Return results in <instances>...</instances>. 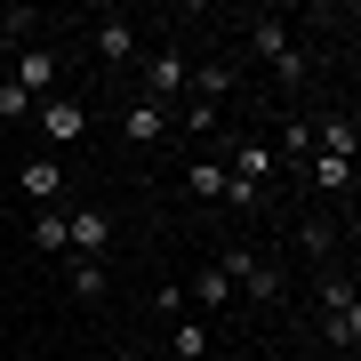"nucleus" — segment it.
<instances>
[{
	"mask_svg": "<svg viewBox=\"0 0 361 361\" xmlns=\"http://www.w3.org/2000/svg\"><path fill=\"white\" fill-rule=\"evenodd\" d=\"M121 137H129V145H161V137H169V104L137 97L129 113H121Z\"/></svg>",
	"mask_w": 361,
	"mask_h": 361,
	"instance_id": "9d476101",
	"label": "nucleus"
},
{
	"mask_svg": "<svg viewBox=\"0 0 361 361\" xmlns=\"http://www.w3.org/2000/svg\"><path fill=\"white\" fill-rule=\"evenodd\" d=\"M113 361H145V353H129V345H121V353H113Z\"/></svg>",
	"mask_w": 361,
	"mask_h": 361,
	"instance_id": "4be33fe9",
	"label": "nucleus"
},
{
	"mask_svg": "<svg viewBox=\"0 0 361 361\" xmlns=\"http://www.w3.org/2000/svg\"><path fill=\"white\" fill-rule=\"evenodd\" d=\"M97 56H104V65H129V56H137V25H129V16H97Z\"/></svg>",
	"mask_w": 361,
	"mask_h": 361,
	"instance_id": "9b49d317",
	"label": "nucleus"
},
{
	"mask_svg": "<svg viewBox=\"0 0 361 361\" xmlns=\"http://www.w3.org/2000/svg\"><path fill=\"white\" fill-rule=\"evenodd\" d=\"M313 145H322L329 161H353V113H329L322 129H313Z\"/></svg>",
	"mask_w": 361,
	"mask_h": 361,
	"instance_id": "2eb2a0df",
	"label": "nucleus"
},
{
	"mask_svg": "<svg viewBox=\"0 0 361 361\" xmlns=\"http://www.w3.org/2000/svg\"><path fill=\"white\" fill-rule=\"evenodd\" d=\"M113 249V217L104 209H73L65 217V257H104Z\"/></svg>",
	"mask_w": 361,
	"mask_h": 361,
	"instance_id": "39448f33",
	"label": "nucleus"
},
{
	"mask_svg": "<svg viewBox=\"0 0 361 361\" xmlns=\"http://www.w3.org/2000/svg\"><path fill=\"white\" fill-rule=\"evenodd\" d=\"M281 161H313V121H289L281 129Z\"/></svg>",
	"mask_w": 361,
	"mask_h": 361,
	"instance_id": "aec40b11",
	"label": "nucleus"
},
{
	"mask_svg": "<svg viewBox=\"0 0 361 361\" xmlns=\"http://www.w3.org/2000/svg\"><path fill=\"white\" fill-rule=\"evenodd\" d=\"M56 193H65V161H56V153H32L25 161V201L32 209H56Z\"/></svg>",
	"mask_w": 361,
	"mask_h": 361,
	"instance_id": "0eeeda50",
	"label": "nucleus"
},
{
	"mask_svg": "<svg viewBox=\"0 0 361 361\" xmlns=\"http://www.w3.org/2000/svg\"><path fill=\"white\" fill-rule=\"evenodd\" d=\"M177 129H185V137H209V129H217V104H201V97H185V113H177Z\"/></svg>",
	"mask_w": 361,
	"mask_h": 361,
	"instance_id": "6ab92c4d",
	"label": "nucleus"
},
{
	"mask_svg": "<svg viewBox=\"0 0 361 361\" xmlns=\"http://www.w3.org/2000/svg\"><path fill=\"white\" fill-rule=\"evenodd\" d=\"M56 73H65V65H56V49H25V56H16V89H25V97H49L56 89Z\"/></svg>",
	"mask_w": 361,
	"mask_h": 361,
	"instance_id": "6e6552de",
	"label": "nucleus"
},
{
	"mask_svg": "<svg viewBox=\"0 0 361 361\" xmlns=\"http://www.w3.org/2000/svg\"><path fill=\"white\" fill-rule=\"evenodd\" d=\"M185 193L193 201H225V161H193L185 169Z\"/></svg>",
	"mask_w": 361,
	"mask_h": 361,
	"instance_id": "dca6fc26",
	"label": "nucleus"
},
{
	"mask_svg": "<svg viewBox=\"0 0 361 361\" xmlns=\"http://www.w3.org/2000/svg\"><path fill=\"white\" fill-rule=\"evenodd\" d=\"M65 281H73L80 305H97V297L113 289V273H104V257H73V265H65Z\"/></svg>",
	"mask_w": 361,
	"mask_h": 361,
	"instance_id": "4468645a",
	"label": "nucleus"
},
{
	"mask_svg": "<svg viewBox=\"0 0 361 361\" xmlns=\"http://www.w3.org/2000/svg\"><path fill=\"white\" fill-rule=\"evenodd\" d=\"M40 137L49 145H80L89 137V104L80 97H40Z\"/></svg>",
	"mask_w": 361,
	"mask_h": 361,
	"instance_id": "20e7f679",
	"label": "nucleus"
},
{
	"mask_svg": "<svg viewBox=\"0 0 361 361\" xmlns=\"http://www.w3.org/2000/svg\"><path fill=\"white\" fill-rule=\"evenodd\" d=\"M209 353V322L201 313H177V329H169V361H201Z\"/></svg>",
	"mask_w": 361,
	"mask_h": 361,
	"instance_id": "ddd939ff",
	"label": "nucleus"
},
{
	"mask_svg": "<svg viewBox=\"0 0 361 361\" xmlns=\"http://www.w3.org/2000/svg\"><path fill=\"white\" fill-rule=\"evenodd\" d=\"M249 49H257L265 65H273V73L289 80V89H297V80H305V56H297V40H289V25H273V16H265V25H249Z\"/></svg>",
	"mask_w": 361,
	"mask_h": 361,
	"instance_id": "7ed1b4c3",
	"label": "nucleus"
},
{
	"mask_svg": "<svg viewBox=\"0 0 361 361\" xmlns=\"http://www.w3.org/2000/svg\"><path fill=\"white\" fill-rule=\"evenodd\" d=\"M185 305H201V313H225V305H233V281H225L217 265H201V273H193V289H185Z\"/></svg>",
	"mask_w": 361,
	"mask_h": 361,
	"instance_id": "f8f14e48",
	"label": "nucleus"
},
{
	"mask_svg": "<svg viewBox=\"0 0 361 361\" xmlns=\"http://www.w3.org/2000/svg\"><path fill=\"white\" fill-rule=\"evenodd\" d=\"M322 337L329 345H361V297L345 273H322Z\"/></svg>",
	"mask_w": 361,
	"mask_h": 361,
	"instance_id": "f03ea898",
	"label": "nucleus"
},
{
	"mask_svg": "<svg viewBox=\"0 0 361 361\" xmlns=\"http://www.w3.org/2000/svg\"><path fill=\"white\" fill-rule=\"evenodd\" d=\"M233 89H241V65H233V56H209V65L185 73V97H201V104H225Z\"/></svg>",
	"mask_w": 361,
	"mask_h": 361,
	"instance_id": "423d86ee",
	"label": "nucleus"
},
{
	"mask_svg": "<svg viewBox=\"0 0 361 361\" xmlns=\"http://www.w3.org/2000/svg\"><path fill=\"white\" fill-rule=\"evenodd\" d=\"M185 56L177 49H161V56H145V89H153V104H169V97H185Z\"/></svg>",
	"mask_w": 361,
	"mask_h": 361,
	"instance_id": "1a4fd4ad",
	"label": "nucleus"
},
{
	"mask_svg": "<svg viewBox=\"0 0 361 361\" xmlns=\"http://www.w3.org/2000/svg\"><path fill=\"white\" fill-rule=\"evenodd\" d=\"M32 249L40 257H65V209H40L32 217Z\"/></svg>",
	"mask_w": 361,
	"mask_h": 361,
	"instance_id": "a211bd4d",
	"label": "nucleus"
},
{
	"mask_svg": "<svg viewBox=\"0 0 361 361\" xmlns=\"http://www.w3.org/2000/svg\"><path fill=\"white\" fill-rule=\"evenodd\" d=\"M25 113H32V97L16 89V80H0V121H25Z\"/></svg>",
	"mask_w": 361,
	"mask_h": 361,
	"instance_id": "412c9836",
	"label": "nucleus"
},
{
	"mask_svg": "<svg viewBox=\"0 0 361 361\" xmlns=\"http://www.w3.org/2000/svg\"><path fill=\"white\" fill-rule=\"evenodd\" d=\"M305 177L322 185V193H353V161H329V153H313V161H305Z\"/></svg>",
	"mask_w": 361,
	"mask_h": 361,
	"instance_id": "f3484780",
	"label": "nucleus"
},
{
	"mask_svg": "<svg viewBox=\"0 0 361 361\" xmlns=\"http://www.w3.org/2000/svg\"><path fill=\"white\" fill-rule=\"evenodd\" d=\"M217 273L233 281V297H249V305H281V257H265V249H225Z\"/></svg>",
	"mask_w": 361,
	"mask_h": 361,
	"instance_id": "f257e3e1",
	"label": "nucleus"
}]
</instances>
